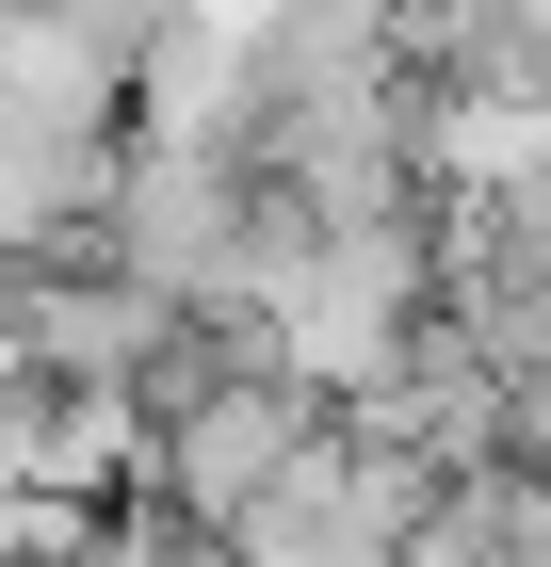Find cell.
Instances as JSON below:
<instances>
[{
    "label": "cell",
    "mask_w": 551,
    "mask_h": 567,
    "mask_svg": "<svg viewBox=\"0 0 551 567\" xmlns=\"http://www.w3.org/2000/svg\"><path fill=\"white\" fill-rule=\"evenodd\" d=\"M0 341H17V373H49V390H146V357L178 341V308L146 292V276H65V244H33V260H0Z\"/></svg>",
    "instance_id": "obj_2"
},
{
    "label": "cell",
    "mask_w": 551,
    "mask_h": 567,
    "mask_svg": "<svg viewBox=\"0 0 551 567\" xmlns=\"http://www.w3.org/2000/svg\"><path fill=\"white\" fill-rule=\"evenodd\" d=\"M389 567H551V471H519V454L455 471L422 519L389 535Z\"/></svg>",
    "instance_id": "obj_3"
},
{
    "label": "cell",
    "mask_w": 551,
    "mask_h": 567,
    "mask_svg": "<svg viewBox=\"0 0 551 567\" xmlns=\"http://www.w3.org/2000/svg\"><path fill=\"white\" fill-rule=\"evenodd\" d=\"M259 227V163L227 131H114V178H98V260L146 276L163 308H227Z\"/></svg>",
    "instance_id": "obj_1"
},
{
    "label": "cell",
    "mask_w": 551,
    "mask_h": 567,
    "mask_svg": "<svg viewBox=\"0 0 551 567\" xmlns=\"http://www.w3.org/2000/svg\"><path fill=\"white\" fill-rule=\"evenodd\" d=\"M33 17H65V33H82L98 65H114V82H130V65H146V33H163L178 0H33Z\"/></svg>",
    "instance_id": "obj_5"
},
{
    "label": "cell",
    "mask_w": 551,
    "mask_h": 567,
    "mask_svg": "<svg viewBox=\"0 0 551 567\" xmlns=\"http://www.w3.org/2000/svg\"><path fill=\"white\" fill-rule=\"evenodd\" d=\"M82 535H98V503H65V486H17V471H0V567H82Z\"/></svg>",
    "instance_id": "obj_4"
}]
</instances>
